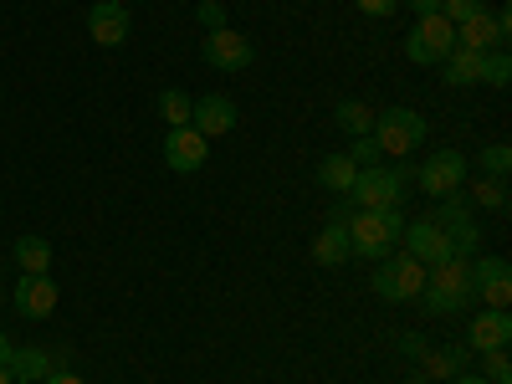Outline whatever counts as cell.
Masks as SVG:
<instances>
[{"label":"cell","mask_w":512,"mask_h":384,"mask_svg":"<svg viewBox=\"0 0 512 384\" xmlns=\"http://www.w3.org/2000/svg\"><path fill=\"white\" fill-rule=\"evenodd\" d=\"M420 297H425V308H431L436 318L466 313L477 303L472 297V262H466V256H451V262H441V267H425Z\"/></svg>","instance_id":"6da1fadb"},{"label":"cell","mask_w":512,"mask_h":384,"mask_svg":"<svg viewBox=\"0 0 512 384\" xmlns=\"http://www.w3.org/2000/svg\"><path fill=\"white\" fill-rule=\"evenodd\" d=\"M344 231H349L354 256H364V262H384L390 251H400L405 216H400V205H395V210H354Z\"/></svg>","instance_id":"7a4b0ae2"},{"label":"cell","mask_w":512,"mask_h":384,"mask_svg":"<svg viewBox=\"0 0 512 384\" xmlns=\"http://www.w3.org/2000/svg\"><path fill=\"white\" fill-rule=\"evenodd\" d=\"M405 185H410L405 159H400V169H390V164H369V169H359V175H354L349 200H354V210H395V205L405 200Z\"/></svg>","instance_id":"3957f363"},{"label":"cell","mask_w":512,"mask_h":384,"mask_svg":"<svg viewBox=\"0 0 512 384\" xmlns=\"http://www.w3.org/2000/svg\"><path fill=\"white\" fill-rule=\"evenodd\" d=\"M369 139L379 144V154H415L425 144V118L415 108H384L374 113V128H369Z\"/></svg>","instance_id":"277c9868"},{"label":"cell","mask_w":512,"mask_h":384,"mask_svg":"<svg viewBox=\"0 0 512 384\" xmlns=\"http://www.w3.org/2000/svg\"><path fill=\"white\" fill-rule=\"evenodd\" d=\"M456 52V26L436 11V16H415V31L405 36V57L415 67H441V57Z\"/></svg>","instance_id":"5b68a950"},{"label":"cell","mask_w":512,"mask_h":384,"mask_svg":"<svg viewBox=\"0 0 512 384\" xmlns=\"http://www.w3.org/2000/svg\"><path fill=\"white\" fill-rule=\"evenodd\" d=\"M369 282H374V292L384 297V303H410V297H420V287H425V267L410 251H390Z\"/></svg>","instance_id":"8992f818"},{"label":"cell","mask_w":512,"mask_h":384,"mask_svg":"<svg viewBox=\"0 0 512 384\" xmlns=\"http://www.w3.org/2000/svg\"><path fill=\"white\" fill-rule=\"evenodd\" d=\"M200 57H205V67H216V72H241V67L256 62V47L236 26H221V31H205Z\"/></svg>","instance_id":"52a82bcc"},{"label":"cell","mask_w":512,"mask_h":384,"mask_svg":"<svg viewBox=\"0 0 512 384\" xmlns=\"http://www.w3.org/2000/svg\"><path fill=\"white\" fill-rule=\"evenodd\" d=\"M415 180H420V195H431V200L456 195L461 180H466V154H461V149H441V154H431V159L415 169Z\"/></svg>","instance_id":"ba28073f"},{"label":"cell","mask_w":512,"mask_h":384,"mask_svg":"<svg viewBox=\"0 0 512 384\" xmlns=\"http://www.w3.org/2000/svg\"><path fill=\"white\" fill-rule=\"evenodd\" d=\"M507 36H512V16L507 11H477L472 21H461L456 26V47L461 52H492V47H507Z\"/></svg>","instance_id":"9c48e42d"},{"label":"cell","mask_w":512,"mask_h":384,"mask_svg":"<svg viewBox=\"0 0 512 384\" xmlns=\"http://www.w3.org/2000/svg\"><path fill=\"white\" fill-rule=\"evenodd\" d=\"M472 297H482L487 308H502L512 303V267L507 256H482V262H472Z\"/></svg>","instance_id":"30bf717a"},{"label":"cell","mask_w":512,"mask_h":384,"mask_svg":"<svg viewBox=\"0 0 512 384\" xmlns=\"http://www.w3.org/2000/svg\"><path fill=\"white\" fill-rule=\"evenodd\" d=\"M400 241H405V251L415 256L420 267H441V262H451V256H456L451 236H446V231H441L436 221H410Z\"/></svg>","instance_id":"8fae6325"},{"label":"cell","mask_w":512,"mask_h":384,"mask_svg":"<svg viewBox=\"0 0 512 384\" xmlns=\"http://www.w3.org/2000/svg\"><path fill=\"white\" fill-rule=\"evenodd\" d=\"M205 159H210V139H200L190 123L164 134V164L175 169V175H195V169H205Z\"/></svg>","instance_id":"7c38bea8"},{"label":"cell","mask_w":512,"mask_h":384,"mask_svg":"<svg viewBox=\"0 0 512 384\" xmlns=\"http://www.w3.org/2000/svg\"><path fill=\"white\" fill-rule=\"evenodd\" d=\"M11 303H16L21 318H52L57 313V282L47 272H21Z\"/></svg>","instance_id":"4fadbf2b"},{"label":"cell","mask_w":512,"mask_h":384,"mask_svg":"<svg viewBox=\"0 0 512 384\" xmlns=\"http://www.w3.org/2000/svg\"><path fill=\"white\" fill-rule=\"evenodd\" d=\"M236 103L226 98V93H205V98H195V113H190V128L200 139H221V134H231L236 128Z\"/></svg>","instance_id":"5bb4252c"},{"label":"cell","mask_w":512,"mask_h":384,"mask_svg":"<svg viewBox=\"0 0 512 384\" xmlns=\"http://www.w3.org/2000/svg\"><path fill=\"white\" fill-rule=\"evenodd\" d=\"M512 344V318L502 308H482L472 323H466V349H477V354H497Z\"/></svg>","instance_id":"9a60e30c"},{"label":"cell","mask_w":512,"mask_h":384,"mask_svg":"<svg viewBox=\"0 0 512 384\" xmlns=\"http://www.w3.org/2000/svg\"><path fill=\"white\" fill-rule=\"evenodd\" d=\"M128 31H134V21H128L123 0H98V6L88 11V36L98 41V47H123Z\"/></svg>","instance_id":"2e32d148"},{"label":"cell","mask_w":512,"mask_h":384,"mask_svg":"<svg viewBox=\"0 0 512 384\" xmlns=\"http://www.w3.org/2000/svg\"><path fill=\"white\" fill-rule=\"evenodd\" d=\"M349 256H354V246H349V231L338 226V221H328L313 236V262L318 267H349Z\"/></svg>","instance_id":"e0dca14e"},{"label":"cell","mask_w":512,"mask_h":384,"mask_svg":"<svg viewBox=\"0 0 512 384\" xmlns=\"http://www.w3.org/2000/svg\"><path fill=\"white\" fill-rule=\"evenodd\" d=\"M472 349L466 344H446V349H425V359H420V379H456V374H466V359Z\"/></svg>","instance_id":"ac0fdd59"},{"label":"cell","mask_w":512,"mask_h":384,"mask_svg":"<svg viewBox=\"0 0 512 384\" xmlns=\"http://www.w3.org/2000/svg\"><path fill=\"white\" fill-rule=\"evenodd\" d=\"M6 369H11V379L16 384H36V379H47L52 369H57V359L47 354V349H11V359H6Z\"/></svg>","instance_id":"d6986e66"},{"label":"cell","mask_w":512,"mask_h":384,"mask_svg":"<svg viewBox=\"0 0 512 384\" xmlns=\"http://www.w3.org/2000/svg\"><path fill=\"white\" fill-rule=\"evenodd\" d=\"M354 175H359V164H354L349 154H328V159L318 164V185H323L328 195H349V190H354Z\"/></svg>","instance_id":"ffe728a7"},{"label":"cell","mask_w":512,"mask_h":384,"mask_svg":"<svg viewBox=\"0 0 512 384\" xmlns=\"http://www.w3.org/2000/svg\"><path fill=\"white\" fill-rule=\"evenodd\" d=\"M441 77L451 82V88H472V82H482V52H451L441 57Z\"/></svg>","instance_id":"44dd1931"},{"label":"cell","mask_w":512,"mask_h":384,"mask_svg":"<svg viewBox=\"0 0 512 384\" xmlns=\"http://www.w3.org/2000/svg\"><path fill=\"white\" fill-rule=\"evenodd\" d=\"M333 118H338V128H344L349 139H364L369 128H374V108H369V103H359V98H344V103L333 108Z\"/></svg>","instance_id":"7402d4cb"},{"label":"cell","mask_w":512,"mask_h":384,"mask_svg":"<svg viewBox=\"0 0 512 384\" xmlns=\"http://www.w3.org/2000/svg\"><path fill=\"white\" fill-rule=\"evenodd\" d=\"M16 267L21 272H52V241L47 236H21L16 241Z\"/></svg>","instance_id":"603a6c76"},{"label":"cell","mask_w":512,"mask_h":384,"mask_svg":"<svg viewBox=\"0 0 512 384\" xmlns=\"http://www.w3.org/2000/svg\"><path fill=\"white\" fill-rule=\"evenodd\" d=\"M190 113H195V98H190L185 88H164V93H159V118H164L169 128H185Z\"/></svg>","instance_id":"cb8c5ba5"},{"label":"cell","mask_w":512,"mask_h":384,"mask_svg":"<svg viewBox=\"0 0 512 384\" xmlns=\"http://www.w3.org/2000/svg\"><path fill=\"white\" fill-rule=\"evenodd\" d=\"M472 205H482V210H507V180H477L472 185Z\"/></svg>","instance_id":"d4e9b609"},{"label":"cell","mask_w":512,"mask_h":384,"mask_svg":"<svg viewBox=\"0 0 512 384\" xmlns=\"http://www.w3.org/2000/svg\"><path fill=\"white\" fill-rule=\"evenodd\" d=\"M482 82L487 88H507L512 82V57L507 52H482Z\"/></svg>","instance_id":"484cf974"},{"label":"cell","mask_w":512,"mask_h":384,"mask_svg":"<svg viewBox=\"0 0 512 384\" xmlns=\"http://www.w3.org/2000/svg\"><path fill=\"white\" fill-rule=\"evenodd\" d=\"M195 21H200L205 31H221V26H231V21H226V6H221V0H200V6H195Z\"/></svg>","instance_id":"4316f807"},{"label":"cell","mask_w":512,"mask_h":384,"mask_svg":"<svg viewBox=\"0 0 512 384\" xmlns=\"http://www.w3.org/2000/svg\"><path fill=\"white\" fill-rule=\"evenodd\" d=\"M482 11V0H441V16L451 21V26H461V21H472Z\"/></svg>","instance_id":"83f0119b"},{"label":"cell","mask_w":512,"mask_h":384,"mask_svg":"<svg viewBox=\"0 0 512 384\" xmlns=\"http://www.w3.org/2000/svg\"><path fill=\"white\" fill-rule=\"evenodd\" d=\"M349 159H354L359 169H369V164H379L384 154H379V144H374V139L364 134V139H354V144H349Z\"/></svg>","instance_id":"f1b7e54d"},{"label":"cell","mask_w":512,"mask_h":384,"mask_svg":"<svg viewBox=\"0 0 512 384\" xmlns=\"http://www.w3.org/2000/svg\"><path fill=\"white\" fill-rule=\"evenodd\" d=\"M482 164H487V169H492V175L502 180V175H507V169H512V149H507V144H492V149L482 154Z\"/></svg>","instance_id":"f546056e"},{"label":"cell","mask_w":512,"mask_h":384,"mask_svg":"<svg viewBox=\"0 0 512 384\" xmlns=\"http://www.w3.org/2000/svg\"><path fill=\"white\" fill-rule=\"evenodd\" d=\"M354 6H359L364 16H374V21H384V16H395V11H400V0H354Z\"/></svg>","instance_id":"4dcf8cb0"},{"label":"cell","mask_w":512,"mask_h":384,"mask_svg":"<svg viewBox=\"0 0 512 384\" xmlns=\"http://www.w3.org/2000/svg\"><path fill=\"white\" fill-rule=\"evenodd\" d=\"M425 349H431V344H425L420 333H400V354L405 359H425Z\"/></svg>","instance_id":"1f68e13d"},{"label":"cell","mask_w":512,"mask_h":384,"mask_svg":"<svg viewBox=\"0 0 512 384\" xmlns=\"http://www.w3.org/2000/svg\"><path fill=\"white\" fill-rule=\"evenodd\" d=\"M41 384H88V379H82V374H72V369H52V374L41 379Z\"/></svg>","instance_id":"d6a6232c"},{"label":"cell","mask_w":512,"mask_h":384,"mask_svg":"<svg viewBox=\"0 0 512 384\" xmlns=\"http://www.w3.org/2000/svg\"><path fill=\"white\" fill-rule=\"evenodd\" d=\"M405 6H410L415 16H436V11H441V0H405Z\"/></svg>","instance_id":"836d02e7"},{"label":"cell","mask_w":512,"mask_h":384,"mask_svg":"<svg viewBox=\"0 0 512 384\" xmlns=\"http://www.w3.org/2000/svg\"><path fill=\"white\" fill-rule=\"evenodd\" d=\"M446 384H487L482 374H456V379H446Z\"/></svg>","instance_id":"e575fe53"},{"label":"cell","mask_w":512,"mask_h":384,"mask_svg":"<svg viewBox=\"0 0 512 384\" xmlns=\"http://www.w3.org/2000/svg\"><path fill=\"white\" fill-rule=\"evenodd\" d=\"M11 349H16V344H11V338H6V333H0V364H6V359H11Z\"/></svg>","instance_id":"d590c367"},{"label":"cell","mask_w":512,"mask_h":384,"mask_svg":"<svg viewBox=\"0 0 512 384\" xmlns=\"http://www.w3.org/2000/svg\"><path fill=\"white\" fill-rule=\"evenodd\" d=\"M0 384H16V379H11V369H6V364H0Z\"/></svg>","instance_id":"8d00e7d4"}]
</instances>
